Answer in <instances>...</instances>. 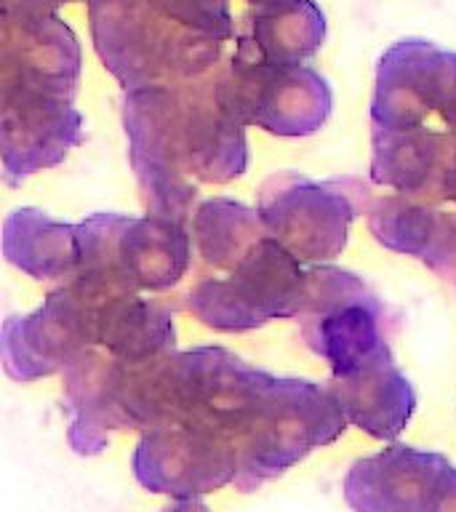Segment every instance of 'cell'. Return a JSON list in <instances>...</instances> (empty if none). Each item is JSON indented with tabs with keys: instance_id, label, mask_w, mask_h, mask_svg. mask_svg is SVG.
<instances>
[{
	"instance_id": "obj_1",
	"label": "cell",
	"mask_w": 456,
	"mask_h": 512,
	"mask_svg": "<svg viewBox=\"0 0 456 512\" xmlns=\"http://www.w3.org/2000/svg\"><path fill=\"white\" fill-rule=\"evenodd\" d=\"M128 160L147 214L184 222L198 182L227 184L246 174V126L216 96V70L184 86L126 91Z\"/></svg>"
},
{
	"instance_id": "obj_2",
	"label": "cell",
	"mask_w": 456,
	"mask_h": 512,
	"mask_svg": "<svg viewBox=\"0 0 456 512\" xmlns=\"http://www.w3.org/2000/svg\"><path fill=\"white\" fill-rule=\"evenodd\" d=\"M88 19L96 56L126 91L206 78L224 48L174 22L150 0H88Z\"/></svg>"
},
{
	"instance_id": "obj_3",
	"label": "cell",
	"mask_w": 456,
	"mask_h": 512,
	"mask_svg": "<svg viewBox=\"0 0 456 512\" xmlns=\"http://www.w3.org/2000/svg\"><path fill=\"white\" fill-rule=\"evenodd\" d=\"M75 283L104 296L174 288L190 270L192 238L166 216L94 214L78 224Z\"/></svg>"
},
{
	"instance_id": "obj_4",
	"label": "cell",
	"mask_w": 456,
	"mask_h": 512,
	"mask_svg": "<svg viewBox=\"0 0 456 512\" xmlns=\"http://www.w3.org/2000/svg\"><path fill=\"white\" fill-rule=\"evenodd\" d=\"M350 427L328 387L310 379L275 376L264 400L240 432L238 478L232 486L248 494L328 446Z\"/></svg>"
},
{
	"instance_id": "obj_5",
	"label": "cell",
	"mask_w": 456,
	"mask_h": 512,
	"mask_svg": "<svg viewBox=\"0 0 456 512\" xmlns=\"http://www.w3.org/2000/svg\"><path fill=\"white\" fill-rule=\"evenodd\" d=\"M374 203L371 187L355 176L312 182L296 171L264 179L256 211L272 240L299 262H328L347 248L350 224Z\"/></svg>"
},
{
	"instance_id": "obj_6",
	"label": "cell",
	"mask_w": 456,
	"mask_h": 512,
	"mask_svg": "<svg viewBox=\"0 0 456 512\" xmlns=\"http://www.w3.org/2000/svg\"><path fill=\"white\" fill-rule=\"evenodd\" d=\"M299 320L304 344L326 360L331 376L352 374L390 352V307L342 267H307Z\"/></svg>"
},
{
	"instance_id": "obj_7",
	"label": "cell",
	"mask_w": 456,
	"mask_h": 512,
	"mask_svg": "<svg viewBox=\"0 0 456 512\" xmlns=\"http://www.w3.org/2000/svg\"><path fill=\"white\" fill-rule=\"evenodd\" d=\"M307 270L270 235L227 275L206 278L187 294V310L203 326L240 334L278 318H299Z\"/></svg>"
},
{
	"instance_id": "obj_8",
	"label": "cell",
	"mask_w": 456,
	"mask_h": 512,
	"mask_svg": "<svg viewBox=\"0 0 456 512\" xmlns=\"http://www.w3.org/2000/svg\"><path fill=\"white\" fill-rule=\"evenodd\" d=\"M216 96L243 126L291 139L318 134L334 110L331 86L318 70L238 54L216 70Z\"/></svg>"
},
{
	"instance_id": "obj_9",
	"label": "cell",
	"mask_w": 456,
	"mask_h": 512,
	"mask_svg": "<svg viewBox=\"0 0 456 512\" xmlns=\"http://www.w3.org/2000/svg\"><path fill=\"white\" fill-rule=\"evenodd\" d=\"M110 296L67 280L38 310L8 318L0 334L6 374L16 382H38L70 366L75 355L99 344V312Z\"/></svg>"
},
{
	"instance_id": "obj_10",
	"label": "cell",
	"mask_w": 456,
	"mask_h": 512,
	"mask_svg": "<svg viewBox=\"0 0 456 512\" xmlns=\"http://www.w3.org/2000/svg\"><path fill=\"white\" fill-rule=\"evenodd\" d=\"M430 115L456 134V54L422 38L398 40L376 64L371 128H422Z\"/></svg>"
},
{
	"instance_id": "obj_11",
	"label": "cell",
	"mask_w": 456,
	"mask_h": 512,
	"mask_svg": "<svg viewBox=\"0 0 456 512\" xmlns=\"http://www.w3.org/2000/svg\"><path fill=\"white\" fill-rule=\"evenodd\" d=\"M83 51L59 14H3L0 94L75 102Z\"/></svg>"
},
{
	"instance_id": "obj_12",
	"label": "cell",
	"mask_w": 456,
	"mask_h": 512,
	"mask_svg": "<svg viewBox=\"0 0 456 512\" xmlns=\"http://www.w3.org/2000/svg\"><path fill=\"white\" fill-rule=\"evenodd\" d=\"M139 486L150 494L198 499L238 478V448L214 432L160 427L144 432L131 459Z\"/></svg>"
},
{
	"instance_id": "obj_13",
	"label": "cell",
	"mask_w": 456,
	"mask_h": 512,
	"mask_svg": "<svg viewBox=\"0 0 456 512\" xmlns=\"http://www.w3.org/2000/svg\"><path fill=\"white\" fill-rule=\"evenodd\" d=\"M454 464L438 451L395 446L363 456L344 475V502L355 512H432Z\"/></svg>"
},
{
	"instance_id": "obj_14",
	"label": "cell",
	"mask_w": 456,
	"mask_h": 512,
	"mask_svg": "<svg viewBox=\"0 0 456 512\" xmlns=\"http://www.w3.org/2000/svg\"><path fill=\"white\" fill-rule=\"evenodd\" d=\"M83 139V115L70 99L0 94V152L8 187L64 163Z\"/></svg>"
},
{
	"instance_id": "obj_15",
	"label": "cell",
	"mask_w": 456,
	"mask_h": 512,
	"mask_svg": "<svg viewBox=\"0 0 456 512\" xmlns=\"http://www.w3.org/2000/svg\"><path fill=\"white\" fill-rule=\"evenodd\" d=\"M371 182L438 206L454 163L456 134L430 126L408 131L371 128Z\"/></svg>"
},
{
	"instance_id": "obj_16",
	"label": "cell",
	"mask_w": 456,
	"mask_h": 512,
	"mask_svg": "<svg viewBox=\"0 0 456 512\" xmlns=\"http://www.w3.org/2000/svg\"><path fill=\"white\" fill-rule=\"evenodd\" d=\"M126 363L96 350H83L64 368V400L70 411V446L80 456L102 454L115 430H128L123 411Z\"/></svg>"
},
{
	"instance_id": "obj_17",
	"label": "cell",
	"mask_w": 456,
	"mask_h": 512,
	"mask_svg": "<svg viewBox=\"0 0 456 512\" xmlns=\"http://www.w3.org/2000/svg\"><path fill=\"white\" fill-rule=\"evenodd\" d=\"M368 230L379 246L414 256L448 283L456 280V211L392 192L368 206Z\"/></svg>"
},
{
	"instance_id": "obj_18",
	"label": "cell",
	"mask_w": 456,
	"mask_h": 512,
	"mask_svg": "<svg viewBox=\"0 0 456 512\" xmlns=\"http://www.w3.org/2000/svg\"><path fill=\"white\" fill-rule=\"evenodd\" d=\"M328 392L347 422L376 440H395L416 411V392L392 350L347 376H331Z\"/></svg>"
},
{
	"instance_id": "obj_19",
	"label": "cell",
	"mask_w": 456,
	"mask_h": 512,
	"mask_svg": "<svg viewBox=\"0 0 456 512\" xmlns=\"http://www.w3.org/2000/svg\"><path fill=\"white\" fill-rule=\"evenodd\" d=\"M326 40V14L315 0L278 11H248L235 32V54L270 64H302Z\"/></svg>"
},
{
	"instance_id": "obj_20",
	"label": "cell",
	"mask_w": 456,
	"mask_h": 512,
	"mask_svg": "<svg viewBox=\"0 0 456 512\" xmlns=\"http://www.w3.org/2000/svg\"><path fill=\"white\" fill-rule=\"evenodd\" d=\"M3 254L35 280H72L80 264L78 224L56 222L38 208H16L3 222Z\"/></svg>"
},
{
	"instance_id": "obj_21",
	"label": "cell",
	"mask_w": 456,
	"mask_h": 512,
	"mask_svg": "<svg viewBox=\"0 0 456 512\" xmlns=\"http://www.w3.org/2000/svg\"><path fill=\"white\" fill-rule=\"evenodd\" d=\"M99 344L131 366L158 360L176 347L174 315L166 304L139 294L110 296L99 312Z\"/></svg>"
},
{
	"instance_id": "obj_22",
	"label": "cell",
	"mask_w": 456,
	"mask_h": 512,
	"mask_svg": "<svg viewBox=\"0 0 456 512\" xmlns=\"http://www.w3.org/2000/svg\"><path fill=\"white\" fill-rule=\"evenodd\" d=\"M267 238L256 208L232 198L203 200L192 216V243L208 267L235 270Z\"/></svg>"
},
{
	"instance_id": "obj_23",
	"label": "cell",
	"mask_w": 456,
	"mask_h": 512,
	"mask_svg": "<svg viewBox=\"0 0 456 512\" xmlns=\"http://www.w3.org/2000/svg\"><path fill=\"white\" fill-rule=\"evenodd\" d=\"M152 6L171 16L174 22L208 38L227 43L235 38V19H232L230 0H150Z\"/></svg>"
},
{
	"instance_id": "obj_24",
	"label": "cell",
	"mask_w": 456,
	"mask_h": 512,
	"mask_svg": "<svg viewBox=\"0 0 456 512\" xmlns=\"http://www.w3.org/2000/svg\"><path fill=\"white\" fill-rule=\"evenodd\" d=\"M78 0H3V14H56V8Z\"/></svg>"
},
{
	"instance_id": "obj_25",
	"label": "cell",
	"mask_w": 456,
	"mask_h": 512,
	"mask_svg": "<svg viewBox=\"0 0 456 512\" xmlns=\"http://www.w3.org/2000/svg\"><path fill=\"white\" fill-rule=\"evenodd\" d=\"M254 11H278V8H288L299 3V0H246Z\"/></svg>"
},
{
	"instance_id": "obj_26",
	"label": "cell",
	"mask_w": 456,
	"mask_h": 512,
	"mask_svg": "<svg viewBox=\"0 0 456 512\" xmlns=\"http://www.w3.org/2000/svg\"><path fill=\"white\" fill-rule=\"evenodd\" d=\"M163 512H211L200 499H182V502H174L171 507H166Z\"/></svg>"
},
{
	"instance_id": "obj_27",
	"label": "cell",
	"mask_w": 456,
	"mask_h": 512,
	"mask_svg": "<svg viewBox=\"0 0 456 512\" xmlns=\"http://www.w3.org/2000/svg\"><path fill=\"white\" fill-rule=\"evenodd\" d=\"M454 288H456V280H454Z\"/></svg>"
}]
</instances>
